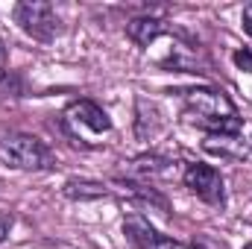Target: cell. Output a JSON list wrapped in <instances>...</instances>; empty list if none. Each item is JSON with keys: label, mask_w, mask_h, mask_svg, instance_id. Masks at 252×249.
Masks as SVG:
<instances>
[{"label": "cell", "mask_w": 252, "mask_h": 249, "mask_svg": "<svg viewBox=\"0 0 252 249\" xmlns=\"http://www.w3.org/2000/svg\"><path fill=\"white\" fill-rule=\"evenodd\" d=\"M202 150L220 158H250V141L241 135H205Z\"/></svg>", "instance_id": "obj_8"}, {"label": "cell", "mask_w": 252, "mask_h": 249, "mask_svg": "<svg viewBox=\"0 0 252 249\" xmlns=\"http://www.w3.org/2000/svg\"><path fill=\"white\" fill-rule=\"evenodd\" d=\"M64 121L76 129H88L94 135H106L112 132V121L109 115L94 103V100H73L67 109H64Z\"/></svg>", "instance_id": "obj_6"}, {"label": "cell", "mask_w": 252, "mask_h": 249, "mask_svg": "<svg viewBox=\"0 0 252 249\" xmlns=\"http://www.w3.org/2000/svg\"><path fill=\"white\" fill-rule=\"evenodd\" d=\"M164 32H167V21H161L158 15H138V18H129L126 21V35L138 47H150Z\"/></svg>", "instance_id": "obj_7"}, {"label": "cell", "mask_w": 252, "mask_h": 249, "mask_svg": "<svg viewBox=\"0 0 252 249\" xmlns=\"http://www.w3.org/2000/svg\"><path fill=\"white\" fill-rule=\"evenodd\" d=\"M244 249H252V244H247V247H244Z\"/></svg>", "instance_id": "obj_16"}, {"label": "cell", "mask_w": 252, "mask_h": 249, "mask_svg": "<svg viewBox=\"0 0 252 249\" xmlns=\"http://www.w3.org/2000/svg\"><path fill=\"white\" fill-rule=\"evenodd\" d=\"M170 164L173 161L164 158V156H138V158L129 161V173L138 176V179H156V176L170 173Z\"/></svg>", "instance_id": "obj_9"}, {"label": "cell", "mask_w": 252, "mask_h": 249, "mask_svg": "<svg viewBox=\"0 0 252 249\" xmlns=\"http://www.w3.org/2000/svg\"><path fill=\"white\" fill-rule=\"evenodd\" d=\"M12 226H15V220L9 217V214H0V244L9 238V232H12Z\"/></svg>", "instance_id": "obj_12"}, {"label": "cell", "mask_w": 252, "mask_h": 249, "mask_svg": "<svg viewBox=\"0 0 252 249\" xmlns=\"http://www.w3.org/2000/svg\"><path fill=\"white\" fill-rule=\"evenodd\" d=\"M232 62H235V67H238V70H247V73H252V50H250V47L235 50V53H232Z\"/></svg>", "instance_id": "obj_11"}, {"label": "cell", "mask_w": 252, "mask_h": 249, "mask_svg": "<svg viewBox=\"0 0 252 249\" xmlns=\"http://www.w3.org/2000/svg\"><path fill=\"white\" fill-rule=\"evenodd\" d=\"M62 193L73 202H88V199H106L109 187L100 185V182H88V179H67Z\"/></svg>", "instance_id": "obj_10"}, {"label": "cell", "mask_w": 252, "mask_h": 249, "mask_svg": "<svg viewBox=\"0 0 252 249\" xmlns=\"http://www.w3.org/2000/svg\"><path fill=\"white\" fill-rule=\"evenodd\" d=\"M6 62H9V53H6V44L0 41V70L6 67Z\"/></svg>", "instance_id": "obj_14"}, {"label": "cell", "mask_w": 252, "mask_h": 249, "mask_svg": "<svg viewBox=\"0 0 252 249\" xmlns=\"http://www.w3.org/2000/svg\"><path fill=\"white\" fill-rule=\"evenodd\" d=\"M0 164L12 170H50L53 167V153L47 150L44 141L27 132H0Z\"/></svg>", "instance_id": "obj_2"}, {"label": "cell", "mask_w": 252, "mask_h": 249, "mask_svg": "<svg viewBox=\"0 0 252 249\" xmlns=\"http://www.w3.org/2000/svg\"><path fill=\"white\" fill-rule=\"evenodd\" d=\"M182 182H185V187H190L205 205H214V208L226 205V182H223V176H220L217 167L202 164V161H190V164H185Z\"/></svg>", "instance_id": "obj_4"}, {"label": "cell", "mask_w": 252, "mask_h": 249, "mask_svg": "<svg viewBox=\"0 0 252 249\" xmlns=\"http://www.w3.org/2000/svg\"><path fill=\"white\" fill-rule=\"evenodd\" d=\"M185 109L190 124L196 129H205L208 135H241L244 129V118L238 115L232 97L220 88H188Z\"/></svg>", "instance_id": "obj_1"}, {"label": "cell", "mask_w": 252, "mask_h": 249, "mask_svg": "<svg viewBox=\"0 0 252 249\" xmlns=\"http://www.w3.org/2000/svg\"><path fill=\"white\" fill-rule=\"evenodd\" d=\"M244 32L252 38V3L250 6H244Z\"/></svg>", "instance_id": "obj_13"}, {"label": "cell", "mask_w": 252, "mask_h": 249, "mask_svg": "<svg viewBox=\"0 0 252 249\" xmlns=\"http://www.w3.org/2000/svg\"><path fill=\"white\" fill-rule=\"evenodd\" d=\"M124 235L132 241L135 249H185L179 241L161 235L144 214H126L124 217Z\"/></svg>", "instance_id": "obj_5"}, {"label": "cell", "mask_w": 252, "mask_h": 249, "mask_svg": "<svg viewBox=\"0 0 252 249\" xmlns=\"http://www.w3.org/2000/svg\"><path fill=\"white\" fill-rule=\"evenodd\" d=\"M250 158H252V141H250Z\"/></svg>", "instance_id": "obj_15"}, {"label": "cell", "mask_w": 252, "mask_h": 249, "mask_svg": "<svg viewBox=\"0 0 252 249\" xmlns=\"http://www.w3.org/2000/svg\"><path fill=\"white\" fill-rule=\"evenodd\" d=\"M15 24L35 41H53L62 32V18L56 15L53 3L44 0H24L15 6Z\"/></svg>", "instance_id": "obj_3"}]
</instances>
